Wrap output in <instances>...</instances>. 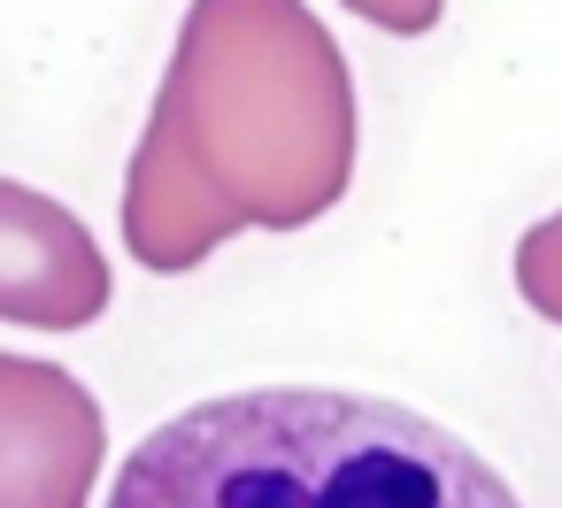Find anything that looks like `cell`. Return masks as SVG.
I'll return each mask as SVG.
<instances>
[{"instance_id": "cell-1", "label": "cell", "mask_w": 562, "mask_h": 508, "mask_svg": "<svg viewBox=\"0 0 562 508\" xmlns=\"http://www.w3.org/2000/svg\"><path fill=\"white\" fill-rule=\"evenodd\" d=\"M355 162V70L308 0H193L124 170V255L186 278L239 232H308Z\"/></svg>"}, {"instance_id": "cell-6", "label": "cell", "mask_w": 562, "mask_h": 508, "mask_svg": "<svg viewBox=\"0 0 562 508\" xmlns=\"http://www.w3.org/2000/svg\"><path fill=\"white\" fill-rule=\"evenodd\" d=\"M339 9H355L362 24H378L393 39H424V32H439L447 0H339Z\"/></svg>"}, {"instance_id": "cell-5", "label": "cell", "mask_w": 562, "mask_h": 508, "mask_svg": "<svg viewBox=\"0 0 562 508\" xmlns=\"http://www.w3.org/2000/svg\"><path fill=\"white\" fill-rule=\"evenodd\" d=\"M508 278H516V301H524L531 316L562 324V208H547V216H539V224L516 239Z\"/></svg>"}, {"instance_id": "cell-2", "label": "cell", "mask_w": 562, "mask_h": 508, "mask_svg": "<svg viewBox=\"0 0 562 508\" xmlns=\"http://www.w3.org/2000/svg\"><path fill=\"white\" fill-rule=\"evenodd\" d=\"M109 508H524L508 477L462 447L447 424L331 393V385H255L216 393L155 424Z\"/></svg>"}, {"instance_id": "cell-4", "label": "cell", "mask_w": 562, "mask_h": 508, "mask_svg": "<svg viewBox=\"0 0 562 508\" xmlns=\"http://www.w3.org/2000/svg\"><path fill=\"white\" fill-rule=\"evenodd\" d=\"M116 301V270L101 239L40 185L0 178V324L24 331H86Z\"/></svg>"}, {"instance_id": "cell-3", "label": "cell", "mask_w": 562, "mask_h": 508, "mask_svg": "<svg viewBox=\"0 0 562 508\" xmlns=\"http://www.w3.org/2000/svg\"><path fill=\"white\" fill-rule=\"evenodd\" d=\"M109 416L47 354H0V508H93Z\"/></svg>"}]
</instances>
